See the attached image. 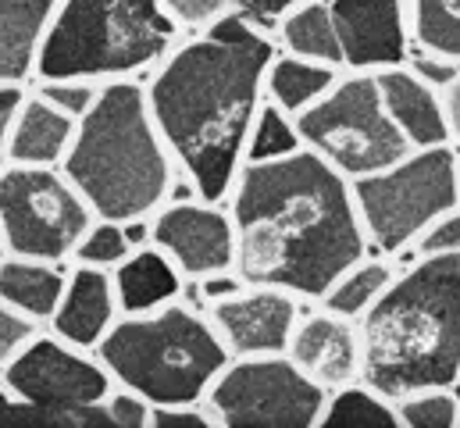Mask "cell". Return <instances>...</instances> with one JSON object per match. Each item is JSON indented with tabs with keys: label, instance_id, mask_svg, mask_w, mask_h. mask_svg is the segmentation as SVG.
I'll list each match as a JSON object with an SVG mask.
<instances>
[{
	"label": "cell",
	"instance_id": "cell-17",
	"mask_svg": "<svg viewBox=\"0 0 460 428\" xmlns=\"http://www.w3.org/2000/svg\"><path fill=\"white\" fill-rule=\"evenodd\" d=\"M375 76H378V90H382L385 111L396 121V129L403 132V139L411 143V150L450 143L447 104H443V90L439 86H432L411 65L385 68V72H375Z\"/></svg>",
	"mask_w": 460,
	"mask_h": 428
},
{
	"label": "cell",
	"instance_id": "cell-25",
	"mask_svg": "<svg viewBox=\"0 0 460 428\" xmlns=\"http://www.w3.org/2000/svg\"><path fill=\"white\" fill-rule=\"evenodd\" d=\"M318 428H400L396 404L364 382H349L325 397Z\"/></svg>",
	"mask_w": 460,
	"mask_h": 428
},
{
	"label": "cell",
	"instance_id": "cell-24",
	"mask_svg": "<svg viewBox=\"0 0 460 428\" xmlns=\"http://www.w3.org/2000/svg\"><path fill=\"white\" fill-rule=\"evenodd\" d=\"M400 275V268L393 264V257L371 250L360 261H353L343 275L325 290V297L318 300L325 311L343 315L349 321H360L393 286V279Z\"/></svg>",
	"mask_w": 460,
	"mask_h": 428
},
{
	"label": "cell",
	"instance_id": "cell-28",
	"mask_svg": "<svg viewBox=\"0 0 460 428\" xmlns=\"http://www.w3.org/2000/svg\"><path fill=\"white\" fill-rule=\"evenodd\" d=\"M400 428H460V386L418 389L396 400Z\"/></svg>",
	"mask_w": 460,
	"mask_h": 428
},
{
	"label": "cell",
	"instance_id": "cell-1",
	"mask_svg": "<svg viewBox=\"0 0 460 428\" xmlns=\"http://www.w3.org/2000/svg\"><path fill=\"white\" fill-rule=\"evenodd\" d=\"M279 43L246 11L175 43L146 83L154 121L200 201L229 204Z\"/></svg>",
	"mask_w": 460,
	"mask_h": 428
},
{
	"label": "cell",
	"instance_id": "cell-5",
	"mask_svg": "<svg viewBox=\"0 0 460 428\" xmlns=\"http://www.w3.org/2000/svg\"><path fill=\"white\" fill-rule=\"evenodd\" d=\"M115 386L136 389L154 407L204 404L232 353L208 311L186 300L150 315H121L97 346Z\"/></svg>",
	"mask_w": 460,
	"mask_h": 428
},
{
	"label": "cell",
	"instance_id": "cell-3",
	"mask_svg": "<svg viewBox=\"0 0 460 428\" xmlns=\"http://www.w3.org/2000/svg\"><path fill=\"white\" fill-rule=\"evenodd\" d=\"M357 328L360 382L385 400L460 386V257H414Z\"/></svg>",
	"mask_w": 460,
	"mask_h": 428
},
{
	"label": "cell",
	"instance_id": "cell-35",
	"mask_svg": "<svg viewBox=\"0 0 460 428\" xmlns=\"http://www.w3.org/2000/svg\"><path fill=\"white\" fill-rule=\"evenodd\" d=\"M22 97H25V86L0 83V172L7 168V136H11V125H14Z\"/></svg>",
	"mask_w": 460,
	"mask_h": 428
},
{
	"label": "cell",
	"instance_id": "cell-34",
	"mask_svg": "<svg viewBox=\"0 0 460 428\" xmlns=\"http://www.w3.org/2000/svg\"><path fill=\"white\" fill-rule=\"evenodd\" d=\"M104 415H108V425L111 428H150L154 404L146 397H139L136 389L111 386V393L104 400Z\"/></svg>",
	"mask_w": 460,
	"mask_h": 428
},
{
	"label": "cell",
	"instance_id": "cell-9",
	"mask_svg": "<svg viewBox=\"0 0 460 428\" xmlns=\"http://www.w3.org/2000/svg\"><path fill=\"white\" fill-rule=\"evenodd\" d=\"M93 218L61 165H7L0 172V254L68 264Z\"/></svg>",
	"mask_w": 460,
	"mask_h": 428
},
{
	"label": "cell",
	"instance_id": "cell-21",
	"mask_svg": "<svg viewBox=\"0 0 460 428\" xmlns=\"http://www.w3.org/2000/svg\"><path fill=\"white\" fill-rule=\"evenodd\" d=\"M65 282H68V268L61 261L0 254V300L25 311L29 318L43 325L54 318Z\"/></svg>",
	"mask_w": 460,
	"mask_h": 428
},
{
	"label": "cell",
	"instance_id": "cell-19",
	"mask_svg": "<svg viewBox=\"0 0 460 428\" xmlns=\"http://www.w3.org/2000/svg\"><path fill=\"white\" fill-rule=\"evenodd\" d=\"M61 0H0V83L29 86Z\"/></svg>",
	"mask_w": 460,
	"mask_h": 428
},
{
	"label": "cell",
	"instance_id": "cell-14",
	"mask_svg": "<svg viewBox=\"0 0 460 428\" xmlns=\"http://www.w3.org/2000/svg\"><path fill=\"white\" fill-rule=\"evenodd\" d=\"M343 43L346 72H385L411 58L407 0H329Z\"/></svg>",
	"mask_w": 460,
	"mask_h": 428
},
{
	"label": "cell",
	"instance_id": "cell-23",
	"mask_svg": "<svg viewBox=\"0 0 460 428\" xmlns=\"http://www.w3.org/2000/svg\"><path fill=\"white\" fill-rule=\"evenodd\" d=\"M340 76H343V68L275 50V58L268 65V76H264V101L279 104L282 111H289L296 118L311 104H318L336 86Z\"/></svg>",
	"mask_w": 460,
	"mask_h": 428
},
{
	"label": "cell",
	"instance_id": "cell-11",
	"mask_svg": "<svg viewBox=\"0 0 460 428\" xmlns=\"http://www.w3.org/2000/svg\"><path fill=\"white\" fill-rule=\"evenodd\" d=\"M325 389L286 353L232 357L208 393L218 428H318Z\"/></svg>",
	"mask_w": 460,
	"mask_h": 428
},
{
	"label": "cell",
	"instance_id": "cell-18",
	"mask_svg": "<svg viewBox=\"0 0 460 428\" xmlns=\"http://www.w3.org/2000/svg\"><path fill=\"white\" fill-rule=\"evenodd\" d=\"M79 121L43 101L36 90H25L11 136H7V165H61L72 150Z\"/></svg>",
	"mask_w": 460,
	"mask_h": 428
},
{
	"label": "cell",
	"instance_id": "cell-15",
	"mask_svg": "<svg viewBox=\"0 0 460 428\" xmlns=\"http://www.w3.org/2000/svg\"><path fill=\"white\" fill-rule=\"evenodd\" d=\"M286 357L325 393L343 389L349 382H360V328L357 321L318 304L314 311L300 315Z\"/></svg>",
	"mask_w": 460,
	"mask_h": 428
},
{
	"label": "cell",
	"instance_id": "cell-36",
	"mask_svg": "<svg viewBox=\"0 0 460 428\" xmlns=\"http://www.w3.org/2000/svg\"><path fill=\"white\" fill-rule=\"evenodd\" d=\"M304 0H243V11L253 18V22H279L289 7H296Z\"/></svg>",
	"mask_w": 460,
	"mask_h": 428
},
{
	"label": "cell",
	"instance_id": "cell-4",
	"mask_svg": "<svg viewBox=\"0 0 460 428\" xmlns=\"http://www.w3.org/2000/svg\"><path fill=\"white\" fill-rule=\"evenodd\" d=\"M61 168L97 218L139 221L161 211L172 201L179 168L154 121L146 86L136 79L104 83L79 118Z\"/></svg>",
	"mask_w": 460,
	"mask_h": 428
},
{
	"label": "cell",
	"instance_id": "cell-13",
	"mask_svg": "<svg viewBox=\"0 0 460 428\" xmlns=\"http://www.w3.org/2000/svg\"><path fill=\"white\" fill-rule=\"evenodd\" d=\"M300 315L304 300L296 293L257 282H243L235 293L208 304V318L218 328L232 357L286 353Z\"/></svg>",
	"mask_w": 460,
	"mask_h": 428
},
{
	"label": "cell",
	"instance_id": "cell-2",
	"mask_svg": "<svg viewBox=\"0 0 460 428\" xmlns=\"http://www.w3.org/2000/svg\"><path fill=\"white\" fill-rule=\"evenodd\" d=\"M229 214L239 279L289 290L304 304H318L353 261L371 254L353 183L307 147L275 161H243Z\"/></svg>",
	"mask_w": 460,
	"mask_h": 428
},
{
	"label": "cell",
	"instance_id": "cell-12",
	"mask_svg": "<svg viewBox=\"0 0 460 428\" xmlns=\"http://www.w3.org/2000/svg\"><path fill=\"white\" fill-rule=\"evenodd\" d=\"M150 243L175 261L186 282L235 272V225L229 204L200 197L168 201L150 218Z\"/></svg>",
	"mask_w": 460,
	"mask_h": 428
},
{
	"label": "cell",
	"instance_id": "cell-10",
	"mask_svg": "<svg viewBox=\"0 0 460 428\" xmlns=\"http://www.w3.org/2000/svg\"><path fill=\"white\" fill-rule=\"evenodd\" d=\"M0 382L11 397L61 418L65 428H111L104 400L115 386L93 350L72 346L43 328L4 371Z\"/></svg>",
	"mask_w": 460,
	"mask_h": 428
},
{
	"label": "cell",
	"instance_id": "cell-27",
	"mask_svg": "<svg viewBox=\"0 0 460 428\" xmlns=\"http://www.w3.org/2000/svg\"><path fill=\"white\" fill-rule=\"evenodd\" d=\"M296 150H304V136L296 129V118L279 104L264 101L257 118H253L250 139H246V161H275V157H286Z\"/></svg>",
	"mask_w": 460,
	"mask_h": 428
},
{
	"label": "cell",
	"instance_id": "cell-7",
	"mask_svg": "<svg viewBox=\"0 0 460 428\" xmlns=\"http://www.w3.org/2000/svg\"><path fill=\"white\" fill-rule=\"evenodd\" d=\"M353 201L371 250L403 257L439 214L460 204V150L454 143L411 150L396 165L353 179Z\"/></svg>",
	"mask_w": 460,
	"mask_h": 428
},
{
	"label": "cell",
	"instance_id": "cell-8",
	"mask_svg": "<svg viewBox=\"0 0 460 428\" xmlns=\"http://www.w3.org/2000/svg\"><path fill=\"white\" fill-rule=\"evenodd\" d=\"M296 129L304 147L325 157L349 183L411 154V143L385 111L375 72H343L318 104L296 114Z\"/></svg>",
	"mask_w": 460,
	"mask_h": 428
},
{
	"label": "cell",
	"instance_id": "cell-26",
	"mask_svg": "<svg viewBox=\"0 0 460 428\" xmlns=\"http://www.w3.org/2000/svg\"><path fill=\"white\" fill-rule=\"evenodd\" d=\"M414 47L460 65V0H407Z\"/></svg>",
	"mask_w": 460,
	"mask_h": 428
},
{
	"label": "cell",
	"instance_id": "cell-16",
	"mask_svg": "<svg viewBox=\"0 0 460 428\" xmlns=\"http://www.w3.org/2000/svg\"><path fill=\"white\" fill-rule=\"evenodd\" d=\"M118 318H121V308H118L111 268L75 264V268H68L61 304H58L54 318L47 321V328L54 335H61L65 343L97 353V346L115 328Z\"/></svg>",
	"mask_w": 460,
	"mask_h": 428
},
{
	"label": "cell",
	"instance_id": "cell-31",
	"mask_svg": "<svg viewBox=\"0 0 460 428\" xmlns=\"http://www.w3.org/2000/svg\"><path fill=\"white\" fill-rule=\"evenodd\" d=\"M161 4L172 14V22L190 32H200L232 11H243V0H161Z\"/></svg>",
	"mask_w": 460,
	"mask_h": 428
},
{
	"label": "cell",
	"instance_id": "cell-29",
	"mask_svg": "<svg viewBox=\"0 0 460 428\" xmlns=\"http://www.w3.org/2000/svg\"><path fill=\"white\" fill-rule=\"evenodd\" d=\"M132 239L125 232L121 221H111V218H93V225L86 228V236L79 239L72 261L75 264H93V268H118L128 254H132Z\"/></svg>",
	"mask_w": 460,
	"mask_h": 428
},
{
	"label": "cell",
	"instance_id": "cell-37",
	"mask_svg": "<svg viewBox=\"0 0 460 428\" xmlns=\"http://www.w3.org/2000/svg\"><path fill=\"white\" fill-rule=\"evenodd\" d=\"M443 104H447V125H450V143L460 150V72L457 79L443 90Z\"/></svg>",
	"mask_w": 460,
	"mask_h": 428
},
{
	"label": "cell",
	"instance_id": "cell-22",
	"mask_svg": "<svg viewBox=\"0 0 460 428\" xmlns=\"http://www.w3.org/2000/svg\"><path fill=\"white\" fill-rule=\"evenodd\" d=\"M275 43L286 54L322 61V65L346 72L343 43H340V29H336V14H332L329 0H304V4L289 7L275 22Z\"/></svg>",
	"mask_w": 460,
	"mask_h": 428
},
{
	"label": "cell",
	"instance_id": "cell-30",
	"mask_svg": "<svg viewBox=\"0 0 460 428\" xmlns=\"http://www.w3.org/2000/svg\"><path fill=\"white\" fill-rule=\"evenodd\" d=\"M32 90L43 101H50L58 111H65V114H72L79 121L97 101L101 83H90V79H32Z\"/></svg>",
	"mask_w": 460,
	"mask_h": 428
},
{
	"label": "cell",
	"instance_id": "cell-20",
	"mask_svg": "<svg viewBox=\"0 0 460 428\" xmlns=\"http://www.w3.org/2000/svg\"><path fill=\"white\" fill-rule=\"evenodd\" d=\"M111 275L121 315H150L164 304H175L186 290V275L154 243L136 246L118 268H111Z\"/></svg>",
	"mask_w": 460,
	"mask_h": 428
},
{
	"label": "cell",
	"instance_id": "cell-6",
	"mask_svg": "<svg viewBox=\"0 0 460 428\" xmlns=\"http://www.w3.org/2000/svg\"><path fill=\"white\" fill-rule=\"evenodd\" d=\"M175 36L179 25L161 0H61L36 79H136L168 58Z\"/></svg>",
	"mask_w": 460,
	"mask_h": 428
},
{
	"label": "cell",
	"instance_id": "cell-32",
	"mask_svg": "<svg viewBox=\"0 0 460 428\" xmlns=\"http://www.w3.org/2000/svg\"><path fill=\"white\" fill-rule=\"evenodd\" d=\"M43 328H47L43 321L29 318L25 311H18V308H11V304L0 300V371H4Z\"/></svg>",
	"mask_w": 460,
	"mask_h": 428
},
{
	"label": "cell",
	"instance_id": "cell-33",
	"mask_svg": "<svg viewBox=\"0 0 460 428\" xmlns=\"http://www.w3.org/2000/svg\"><path fill=\"white\" fill-rule=\"evenodd\" d=\"M411 257H460V204L439 214L411 246Z\"/></svg>",
	"mask_w": 460,
	"mask_h": 428
}]
</instances>
